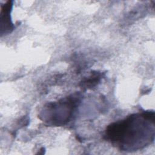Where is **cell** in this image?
<instances>
[{
    "instance_id": "obj_2",
    "label": "cell",
    "mask_w": 155,
    "mask_h": 155,
    "mask_svg": "<svg viewBox=\"0 0 155 155\" xmlns=\"http://www.w3.org/2000/svg\"><path fill=\"white\" fill-rule=\"evenodd\" d=\"M79 102V96H71L58 102L50 103L42 114L43 120L51 125H64L69 121Z\"/></svg>"
},
{
    "instance_id": "obj_3",
    "label": "cell",
    "mask_w": 155,
    "mask_h": 155,
    "mask_svg": "<svg viewBox=\"0 0 155 155\" xmlns=\"http://www.w3.org/2000/svg\"><path fill=\"white\" fill-rule=\"evenodd\" d=\"M12 5L11 1L7 2V3L2 8L1 12V33L3 30H5L4 33H10L13 29V25L10 19V12L12 10Z\"/></svg>"
},
{
    "instance_id": "obj_4",
    "label": "cell",
    "mask_w": 155,
    "mask_h": 155,
    "mask_svg": "<svg viewBox=\"0 0 155 155\" xmlns=\"http://www.w3.org/2000/svg\"><path fill=\"white\" fill-rule=\"evenodd\" d=\"M101 78V74L98 72L93 73L91 76H90L87 79H84L82 82V86L84 87V88H90L96 86Z\"/></svg>"
},
{
    "instance_id": "obj_1",
    "label": "cell",
    "mask_w": 155,
    "mask_h": 155,
    "mask_svg": "<svg viewBox=\"0 0 155 155\" xmlns=\"http://www.w3.org/2000/svg\"><path fill=\"white\" fill-rule=\"evenodd\" d=\"M105 136L121 150L136 151L151 144L154 138V113L133 114L110 125Z\"/></svg>"
}]
</instances>
